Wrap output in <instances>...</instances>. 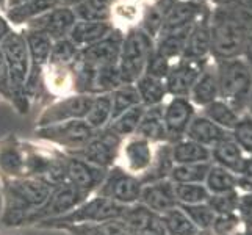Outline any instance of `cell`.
Here are the masks:
<instances>
[{
  "mask_svg": "<svg viewBox=\"0 0 252 235\" xmlns=\"http://www.w3.org/2000/svg\"><path fill=\"white\" fill-rule=\"evenodd\" d=\"M108 169L85 162L75 155L67 154L66 160V182L80 190L86 196H93L107 176Z\"/></svg>",
  "mask_w": 252,
  "mask_h": 235,
  "instance_id": "obj_18",
  "label": "cell"
},
{
  "mask_svg": "<svg viewBox=\"0 0 252 235\" xmlns=\"http://www.w3.org/2000/svg\"><path fill=\"white\" fill-rule=\"evenodd\" d=\"M189 30H191V27L185 29V30L160 34L157 41H155V52H158L161 57L169 60L171 63L177 62V60L184 55Z\"/></svg>",
  "mask_w": 252,
  "mask_h": 235,
  "instance_id": "obj_35",
  "label": "cell"
},
{
  "mask_svg": "<svg viewBox=\"0 0 252 235\" xmlns=\"http://www.w3.org/2000/svg\"><path fill=\"white\" fill-rule=\"evenodd\" d=\"M75 21H77V17L71 6L58 5L54 10H49L47 13L29 21L25 24V29L46 34L52 41H58V39L67 38V34L71 32Z\"/></svg>",
  "mask_w": 252,
  "mask_h": 235,
  "instance_id": "obj_17",
  "label": "cell"
},
{
  "mask_svg": "<svg viewBox=\"0 0 252 235\" xmlns=\"http://www.w3.org/2000/svg\"><path fill=\"white\" fill-rule=\"evenodd\" d=\"M171 62L166 60L164 57H161L158 52H154L151 54L149 60H147V65H146V69H144V74L146 75H151V77H155V78H160V80H164L171 69Z\"/></svg>",
  "mask_w": 252,
  "mask_h": 235,
  "instance_id": "obj_51",
  "label": "cell"
},
{
  "mask_svg": "<svg viewBox=\"0 0 252 235\" xmlns=\"http://www.w3.org/2000/svg\"><path fill=\"white\" fill-rule=\"evenodd\" d=\"M210 167L212 162L174 165L169 174V180L172 184H204Z\"/></svg>",
  "mask_w": 252,
  "mask_h": 235,
  "instance_id": "obj_40",
  "label": "cell"
},
{
  "mask_svg": "<svg viewBox=\"0 0 252 235\" xmlns=\"http://www.w3.org/2000/svg\"><path fill=\"white\" fill-rule=\"evenodd\" d=\"M166 235H197L199 229L191 223L187 213L177 205L176 208L160 215Z\"/></svg>",
  "mask_w": 252,
  "mask_h": 235,
  "instance_id": "obj_42",
  "label": "cell"
},
{
  "mask_svg": "<svg viewBox=\"0 0 252 235\" xmlns=\"http://www.w3.org/2000/svg\"><path fill=\"white\" fill-rule=\"evenodd\" d=\"M0 99L11 102V88H10V75L3 57V52L0 49Z\"/></svg>",
  "mask_w": 252,
  "mask_h": 235,
  "instance_id": "obj_53",
  "label": "cell"
},
{
  "mask_svg": "<svg viewBox=\"0 0 252 235\" xmlns=\"http://www.w3.org/2000/svg\"><path fill=\"white\" fill-rule=\"evenodd\" d=\"M144 110L146 107L144 105H136L133 108H130L127 111H124L123 115H119L118 118H115L108 124V127L115 132L116 135H119L121 138H128L136 134V129L141 123V118L144 115Z\"/></svg>",
  "mask_w": 252,
  "mask_h": 235,
  "instance_id": "obj_43",
  "label": "cell"
},
{
  "mask_svg": "<svg viewBox=\"0 0 252 235\" xmlns=\"http://www.w3.org/2000/svg\"><path fill=\"white\" fill-rule=\"evenodd\" d=\"M163 105L149 107L144 110V115L141 118V123L138 126L135 135H140L154 144L168 143L166 129H164V123H163Z\"/></svg>",
  "mask_w": 252,
  "mask_h": 235,
  "instance_id": "obj_29",
  "label": "cell"
},
{
  "mask_svg": "<svg viewBox=\"0 0 252 235\" xmlns=\"http://www.w3.org/2000/svg\"><path fill=\"white\" fill-rule=\"evenodd\" d=\"M121 220L126 223L130 235H166L161 216L141 204L128 205Z\"/></svg>",
  "mask_w": 252,
  "mask_h": 235,
  "instance_id": "obj_22",
  "label": "cell"
},
{
  "mask_svg": "<svg viewBox=\"0 0 252 235\" xmlns=\"http://www.w3.org/2000/svg\"><path fill=\"white\" fill-rule=\"evenodd\" d=\"M252 33V0H235L210 13V54L216 62L238 58Z\"/></svg>",
  "mask_w": 252,
  "mask_h": 235,
  "instance_id": "obj_1",
  "label": "cell"
},
{
  "mask_svg": "<svg viewBox=\"0 0 252 235\" xmlns=\"http://www.w3.org/2000/svg\"><path fill=\"white\" fill-rule=\"evenodd\" d=\"M238 190L241 193H252V157H246L238 172Z\"/></svg>",
  "mask_w": 252,
  "mask_h": 235,
  "instance_id": "obj_52",
  "label": "cell"
},
{
  "mask_svg": "<svg viewBox=\"0 0 252 235\" xmlns=\"http://www.w3.org/2000/svg\"><path fill=\"white\" fill-rule=\"evenodd\" d=\"M138 204L144 205L146 208H149V210L158 215L172 210V208L179 205L176 199V191H174V184L169 179H166L143 185Z\"/></svg>",
  "mask_w": 252,
  "mask_h": 235,
  "instance_id": "obj_21",
  "label": "cell"
},
{
  "mask_svg": "<svg viewBox=\"0 0 252 235\" xmlns=\"http://www.w3.org/2000/svg\"><path fill=\"white\" fill-rule=\"evenodd\" d=\"M241 235H252V223H245V228H243Z\"/></svg>",
  "mask_w": 252,
  "mask_h": 235,
  "instance_id": "obj_58",
  "label": "cell"
},
{
  "mask_svg": "<svg viewBox=\"0 0 252 235\" xmlns=\"http://www.w3.org/2000/svg\"><path fill=\"white\" fill-rule=\"evenodd\" d=\"M248 110H249V115L252 116V91H251V98H249V105H248Z\"/></svg>",
  "mask_w": 252,
  "mask_h": 235,
  "instance_id": "obj_61",
  "label": "cell"
},
{
  "mask_svg": "<svg viewBox=\"0 0 252 235\" xmlns=\"http://www.w3.org/2000/svg\"><path fill=\"white\" fill-rule=\"evenodd\" d=\"M95 132L97 130H94L85 119H74L46 127H36L34 140L44 141L64 151L66 154H71L88 144Z\"/></svg>",
  "mask_w": 252,
  "mask_h": 235,
  "instance_id": "obj_7",
  "label": "cell"
},
{
  "mask_svg": "<svg viewBox=\"0 0 252 235\" xmlns=\"http://www.w3.org/2000/svg\"><path fill=\"white\" fill-rule=\"evenodd\" d=\"M52 187L38 177H17L0 180L2 212L0 224L6 229L24 228L29 216L38 210L49 198Z\"/></svg>",
  "mask_w": 252,
  "mask_h": 235,
  "instance_id": "obj_2",
  "label": "cell"
},
{
  "mask_svg": "<svg viewBox=\"0 0 252 235\" xmlns=\"http://www.w3.org/2000/svg\"><path fill=\"white\" fill-rule=\"evenodd\" d=\"M172 167H174V162H172L171 143H158V144H155V155H154V162L151 165V168L140 180L143 182V185L152 184V182H158V180H166L169 179Z\"/></svg>",
  "mask_w": 252,
  "mask_h": 235,
  "instance_id": "obj_32",
  "label": "cell"
},
{
  "mask_svg": "<svg viewBox=\"0 0 252 235\" xmlns=\"http://www.w3.org/2000/svg\"><path fill=\"white\" fill-rule=\"evenodd\" d=\"M202 115L207 116L210 121H213L215 124H218L220 127L229 130V132H232V130L237 127L238 121L241 118L240 113H237L221 99H216L215 102L205 105Z\"/></svg>",
  "mask_w": 252,
  "mask_h": 235,
  "instance_id": "obj_39",
  "label": "cell"
},
{
  "mask_svg": "<svg viewBox=\"0 0 252 235\" xmlns=\"http://www.w3.org/2000/svg\"><path fill=\"white\" fill-rule=\"evenodd\" d=\"M207 13L210 11H208V8L202 2H197V0H177L166 14V19L163 22L160 34L193 27Z\"/></svg>",
  "mask_w": 252,
  "mask_h": 235,
  "instance_id": "obj_20",
  "label": "cell"
},
{
  "mask_svg": "<svg viewBox=\"0 0 252 235\" xmlns=\"http://www.w3.org/2000/svg\"><path fill=\"white\" fill-rule=\"evenodd\" d=\"M213 2H215L216 5L222 6V5H229V3H232V2H235V0H213Z\"/></svg>",
  "mask_w": 252,
  "mask_h": 235,
  "instance_id": "obj_60",
  "label": "cell"
},
{
  "mask_svg": "<svg viewBox=\"0 0 252 235\" xmlns=\"http://www.w3.org/2000/svg\"><path fill=\"white\" fill-rule=\"evenodd\" d=\"M204 185L210 195L229 193V191L238 190V176L229 169L212 163L210 169L207 172V177L204 180Z\"/></svg>",
  "mask_w": 252,
  "mask_h": 235,
  "instance_id": "obj_37",
  "label": "cell"
},
{
  "mask_svg": "<svg viewBox=\"0 0 252 235\" xmlns=\"http://www.w3.org/2000/svg\"><path fill=\"white\" fill-rule=\"evenodd\" d=\"M210 54V13L204 14L189 30L184 55L180 58L207 60Z\"/></svg>",
  "mask_w": 252,
  "mask_h": 235,
  "instance_id": "obj_25",
  "label": "cell"
},
{
  "mask_svg": "<svg viewBox=\"0 0 252 235\" xmlns=\"http://www.w3.org/2000/svg\"><path fill=\"white\" fill-rule=\"evenodd\" d=\"M238 213L245 223H252V193H241Z\"/></svg>",
  "mask_w": 252,
  "mask_h": 235,
  "instance_id": "obj_54",
  "label": "cell"
},
{
  "mask_svg": "<svg viewBox=\"0 0 252 235\" xmlns=\"http://www.w3.org/2000/svg\"><path fill=\"white\" fill-rule=\"evenodd\" d=\"M111 96V121L123 115L124 111L140 105V94L136 91L135 83H123L110 93ZM110 121V123H111Z\"/></svg>",
  "mask_w": 252,
  "mask_h": 235,
  "instance_id": "obj_38",
  "label": "cell"
},
{
  "mask_svg": "<svg viewBox=\"0 0 252 235\" xmlns=\"http://www.w3.org/2000/svg\"><path fill=\"white\" fill-rule=\"evenodd\" d=\"M85 121L94 130H100L110 124V121H111V96H110V93L94 96L91 105H90V110L85 116Z\"/></svg>",
  "mask_w": 252,
  "mask_h": 235,
  "instance_id": "obj_41",
  "label": "cell"
},
{
  "mask_svg": "<svg viewBox=\"0 0 252 235\" xmlns=\"http://www.w3.org/2000/svg\"><path fill=\"white\" fill-rule=\"evenodd\" d=\"M135 86L138 94H140L141 105H144L146 108L163 105L168 98L166 85H164V80H160V78L143 74L135 82Z\"/></svg>",
  "mask_w": 252,
  "mask_h": 235,
  "instance_id": "obj_33",
  "label": "cell"
},
{
  "mask_svg": "<svg viewBox=\"0 0 252 235\" xmlns=\"http://www.w3.org/2000/svg\"><path fill=\"white\" fill-rule=\"evenodd\" d=\"M232 138L246 157H252V116L241 115L237 127L232 130Z\"/></svg>",
  "mask_w": 252,
  "mask_h": 235,
  "instance_id": "obj_48",
  "label": "cell"
},
{
  "mask_svg": "<svg viewBox=\"0 0 252 235\" xmlns=\"http://www.w3.org/2000/svg\"><path fill=\"white\" fill-rule=\"evenodd\" d=\"M241 201V191H229V193L221 195H210L207 199V204L215 212V215H225V213H235L240 210Z\"/></svg>",
  "mask_w": 252,
  "mask_h": 235,
  "instance_id": "obj_45",
  "label": "cell"
},
{
  "mask_svg": "<svg viewBox=\"0 0 252 235\" xmlns=\"http://www.w3.org/2000/svg\"><path fill=\"white\" fill-rule=\"evenodd\" d=\"M123 39H124V30L115 27L103 39L80 49L77 58L93 67L118 66Z\"/></svg>",
  "mask_w": 252,
  "mask_h": 235,
  "instance_id": "obj_15",
  "label": "cell"
},
{
  "mask_svg": "<svg viewBox=\"0 0 252 235\" xmlns=\"http://www.w3.org/2000/svg\"><path fill=\"white\" fill-rule=\"evenodd\" d=\"M154 49L155 39L138 25L124 32V39L118 62L123 83H135L144 74L147 60H149Z\"/></svg>",
  "mask_w": 252,
  "mask_h": 235,
  "instance_id": "obj_6",
  "label": "cell"
},
{
  "mask_svg": "<svg viewBox=\"0 0 252 235\" xmlns=\"http://www.w3.org/2000/svg\"><path fill=\"white\" fill-rule=\"evenodd\" d=\"M185 136L208 147V149H212V147L218 146L220 143L232 138V132L220 127L218 124H215L213 121H210L207 116L197 115L196 113V116L191 121Z\"/></svg>",
  "mask_w": 252,
  "mask_h": 235,
  "instance_id": "obj_24",
  "label": "cell"
},
{
  "mask_svg": "<svg viewBox=\"0 0 252 235\" xmlns=\"http://www.w3.org/2000/svg\"><path fill=\"white\" fill-rule=\"evenodd\" d=\"M86 198H90V196L82 193L80 190H77L74 185L69 184V182L55 185L52 188L49 198L46 199V202L27 218L24 228H34V226L42 221L60 218V216L69 213L72 208L82 204Z\"/></svg>",
  "mask_w": 252,
  "mask_h": 235,
  "instance_id": "obj_9",
  "label": "cell"
},
{
  "mask_svg": "<svg viewBox=\"0 0 252 235\" xmlns=\"http://www.w3.org/2000/svg\"><path fill=\"white\" fill-rule=\"evenodd\" d=\"M196 116V107L188 98H171L163 105V123L166 129L168 143L185 138L191 121Z\"/></svg>",
  "mask_w": 252,
  "mask_h": 235,
  "instance_id": "obj_16",
  "label": "cell"
},
{
  "mask_svg": "<svg viewBox=\"0 0 252 235\" xmlns=\"http://www.w3.org/2000/svg\"><path fill=\"white\" fill-rule=\"evenodd\" d=\"M174 191L179 205L204 204L210 198L204 184H174Z\"/></svg>",
  "mask_w": 252,
  "mask_h": 235,
  "instance_id": "obj_44",
  "label": "cell"
},
{
  "mask_svg": "<svg viewBox=\"0 0 252 235\" xmlns=\"http://www.w3.org/2000/svg\"><path fill=\"white\" fill-rule=\"evenodd\" d=\"M5 2H6V0H0V6H3V5H5Z\"/></svg>",
  "mask_w": 252,
  "mask_h": 235,
  "instance_id": "obj_62",
  "label": "cell"
},
{
  "mask_svg": "<svg viewBox=\"0 0 252 235\" xmlns=\"http://www.w3.org/2000/svg\"><path fill=\"white\" fill-rule=\"evenodd\" d=\"M80 2H83V0H60V3H62L63 6H71V8L77 3H80Z\"/></svg>",
  "mask_w": 252,
  "mask_h": 235,
  "instance_id": "obj_57",
  "label": "cell"
},
{
  "mask_svg": "<svg viewBox=\"0 0 252 235\" xmlns=\"http://www.w3.org/2000/svg\"><path fill=\"white\" fill-rule=\"evenodd\" d=\"M42 91L55 99L74 94V71L72 65H52L47 63L42 74Z\"/></svg>",
  "mask_w": 252,
  "mask_h": 235,
  "instance_id": "obj_23",
  "label": "cell"
},
{
  "mask_svg": "<svg viewBox=\"0 0 252 235\" xmlns=\"http://www.w3.org/2000/svg\"><path fill=\"white\" fill-rule=\"evenodd\" d=\"M93 98L94 96L90 94L74 93L64 96V98L55 99L47 107L41 110L39 116L36 118V127H46L74 119H85L93 102Z\"/></svg>",
  "mask_w": 252,
  "mask_h": 235,
  "instance_id": "obj_12",
  "label": "cell"
},
{
  "mask_svg": "<svg viewBox=\"0 0 252 235\" xmlns=\"http://www.w3.org/2000/svg\"><path fill=\"white\" fill-rule=\"evenodd\" d=\"M243 54H245V57H246L245 62L248 63V66L252 71V33L249 34V38L246 41V46H245V50H243Z\"/></svg>",
  "mask_w": 252,
  "mask_h": 235,
  "instance_id": "obj_56",
  "label": "cell"
},
{
  "mask_svg": "<svg viewBox=\"0 0 252 235\" xmlns=\"http://www.w3.org/2000/svg\"><path fill=\"white\" fill-rule=\"evenodd\" d=\"M154 143L140 135H132L128 138H124L123 143H121L116 157V165L119 168H123L126 172H130L141 179L149 171L154 162Z\"/></svg>",
  "mask_w": 252,
  "mask_h": 235,
  "instance_id": "obj_13",
  "label": "cell"
},
{
  "mask_svg": "<svg viewBox=\"0 0 252 235\" xmlns=\"http://www.w3.org/2000/svg\"><path fill=\"white\" fill-rule=\"evenodd\" d=\"M193 105L205 107L208 103L220 99V86H218V74H216V66L207 65L202 74L196 80L193 90L189 93V98Z\"/></svg>",
  "mask_w": 252,
  "mask_h": 235,
  "instance_id": "obj_27",
  "label": "cell"
},
{
  "mask_svg": "<svg viewBox=\"0 0 252 235\" xmlns=\"http://www.w3.org/2000/svg\"><path fill=\"white\" fill-rule=\"evenodd\" d=\"M115 27L116 25L111 21H105V22L75 21L71 32L67 34V38L71 39L79 49H83L86 46H91L94 42L103 39Z\"/></svg>",
  "mask_w": 252,
  "mask_h": 235,
  "instance_id": "obj_26",
  "label": "cell"
},
{
  "mask_svg": "<svg viewBox=\"0 0 252 235\" xmlns=\"http://www.w3.org/2000/svg\"><path fill=\"white\" fill-rule=\"evenodd\" d=\"M11 30H13L11 24L6 21V17L3 14H0V42H2L6 38V34L10 33Z\"/></svg>",
  "mask_w": 252,
  "mask_h": 235,
  "instance_id": "obj_55",
  "label": "cell"
},
{
  "mask_svg": "<svg viewBox=\"0 0 252 235\" xmlns=\"http://www.w3.org/2000/svg\"><path fill=\"white\" fill-rule=\"evenodd\" d=\"M199 231H210L216 215L207 202L194 205H179Z\"/></svg>",
  "mask_w": 252,
  "mask_h": 235,
  "instance_id": "obj_46",
  "label": "cell"
},
{
  "mask_svg": "<svg viewBox=\"0 0 252 235\" xmlns=\"http://www.w3.org/2000/svg\"><path fill=\"white\" fill-rule=\"evenodd\" d=\"M220 99L237 113L248 110L252 91V71L245 60L232 58L216 63Z\"/></svg>",
  "mask_w": 252,
  "mask_h": 235,
  "instance_id": "obj_4",
  "label": "cell"
},
{
  "mask_svg": "<svg viewBox=\"0 0 252 235\" xmlns=\"http://www.w3.org/2000/svg\"><path fill=\"white\" fill-rule=\"evenodd\" d=\"M208 65L207 60L179 58L171 65V69L164 78L168 96L171 98H189V93L204 67Z\"/></svg>",
  "mask_w": 252,
  "mask_h": 235,
  "instance_id": "obj_14",
  "label": "cell"
},
{
  "mask_svg": "<svg viewBox=\"0 0 252 235\" xmlns=\"http://www.w3.org/2000/svg\"><path fill=\"white\" fill-rule=\"evenodd\" d=\"M79 47L69 38H63L54 41L49 57V63L52 65H72L75 62L77 55H79Z\"/></svg>",
  "mask_w": 252,
  "mask_h": 235,
  "instance_id": "obj_47",
  "label": "cell"
},
{
  "mask_svg": "<svg viewBox=\"0 0 252 235\" xmlns=\"http://www.w3.org/2000/svg\"><path fill=\"white\" fill-rule=\"evenodd\" d=\"M25 177V140L16 134L0 138V180Z\"/></svg>",
  "mask_w": 252,
  "mask_h": 235,
  "instance_id": "obj_19",
  "label": "cell"
},
{
  "mask_svg": "<svg viewBox=\"0 0 252 235\" xmlns=\"http://www.w3.org/2000/svg\"><path fill=\"white\" fill-rule=\"evenodd\" d=\"M60 232L67 235H130L123 220H110L93 224H74L60 228Z\"/></svg>",
  "mask_w": 252,
  "mask_h": 235,
  "instance_id": "obj_34",
  "label": "cell"
},
{
  "mask_svg": "<svg viewBox=\"0 0 252 235\" xmlns=\"http://www.w3.org/2000/svg\"><path fill=\"white\" fill-rule=\"evenodd\" d=\"M243 226H245V221H243L238 212L225 213V215H216L210 231L216 235H235L243 229Z\"/></svg>",
  "mask_w": 252,
  "mask_h": 235,
  "instance_id": "obj_49",
  "label": "cell"
},
{
  "mask_svg": "<svg viewBox=\"0 0 252 235\" xmlns=\"http://www.w3.org/2000/svg\"><path fill=\"white\" fill-rule=\"evenodd\" d=\"M210 151H212V163L229 169L238 176L243 163L246 160V154L233 141V138H229V140L220 143L218 146L212 147Z\"/></svg>",
  "mask_w": 252,
  "mask_h": 235,
  "instance_id": "obj_31",
  "label": "cell"
},
{
  "mask_svg": "<svg viewBox=\"0 0 252 235\" xmlns=\"http://www.w3.org/2000/svg\"><path fill=\"white\" fill-rule=\"evenodd\" d=\"M143 190V182L140 177L126 172L123 168L115 165L107 171V176L94 195L107 198L110 201L121 204L124 207L138 204Z\"/></svg>",
  "mask_w": 252,
  "mask_h": 235,
  "instance_id": "obj_10",
  "label": "cell"
},
{
  "mask_svg": "<svg viewBox=\"0 0 252 235\" xmlns=\"http://www.w3.org/2000/svg\"><path fill=\"white\" fill-rule=\"evenodd\" d=\"M124 205L116 204L107 198H102L97 195H93L86 198L82 204H79L71 212L60 216L55 220L42 221L34 226V229H44V231H58L64 226L74 224H93V223H103L110 220H121L126 213Z\"/></svg>",
  "mask_w": 252,
  "mask_h": 235,
  "instance_id": "obj_5",
  "label": "cell"
},
{
  "mask_svg": "<svg viewBox=\"0 0 252 235\" xmlns=\"http://www.w3.org/2000/svg\"><path fill=\"white\" fill-rule=\"evenodd\" d=\"M171 152H172L174 165L212 162V151L202 144L189 140L187 136L176 143H171Z\"/></svg>",
  "mask_w": 252,
  "mask_h": 235,
  "instance_id": "obj_30",
  "label": "cell"
},
{
  "mask_svg": "<svg viewBox=\"0 0 252 235\" xmlns=\"http://www.w3.org/2000/svg\"><path fill=\"white\" fill-rule=\"evenodd\" d=\"M22 34L25 41H27L29 60H30V69H29V78H27V85H25V91H27L29 101L33 103L34 101H38V98L42 93V74H44V69L49 63L54 41L49 36H46V34L30 29H24Z\"/></svg>",
  "mask_w": 252,
  "mask_h": 235,
  "instance_id": "obj_8",
  "label": "cell"
},
{
  "mask_svg": "<svg viewBox=\"0 0 252 235\" xmlns=\"http://www.w3.org/2000/svg\"><path fill=\"white\" fill-rule=\"evenodd\" d=\"M118 0H83L72 6L77 21H111L113 6Z\"/></svg>",
  "mask_w": 252,
  "mask_h": 235,
  "instance_id": "obj_36",
  "label": "cell"
},
{
  "mask_svg": "<svg viewBox=\"0 0 252 235\" xmlns=\"http://www.w3.org/2000/svg\"><path fill=\"white\" fill-rule=\"evenodd\" d=\"M0 49L3 52L8 75H10V88H11V105L19 115H27L32 108V102L27 98L25 85L29 78L30 60L29 49L22 32L11 30L6 38L0 42Z\"/></svg>",
  "mask_w": 252,
  "mask_h": 235,
  "instance_id": "obj_3",
  "label": "cell"
},
{
  "mask_svg": "<svg viewBox=\"0 0 252 235\" xmlns=\"http://www.w3.org/2000/svg\"><path fill=\"white\" fill-rule=\"evenodd\" d=\"M141 16L138 6L132 2H127V0H118L113 6L111 11V22L115 24V21H119L123 24H130V22H140Z\"/></svg>",
  "mask_w": 252,
  "mask_h": 235,
  "instance_id": "obj_50",
  "label": "cell"
},
{
  "mask_svg": "<svg viewBox=\"0 0 252 235\" xmlns=\"http://www.w3.org/2000/svg\"><path fill=\"white\" fill-rule=\"evenodd\" d=\"M22 2H25V0H6L5 5H6V8H11V6H16V5L22 3Z\"/></svg>",
  "mask_w": 252,
  "mask_h": 235,
  "instance_id": "obj_59",
  "label": "cell"
},
{
  "mask_svg": "<svg viewBox=\"0 0 252 235\" xmlns=\"http://www.w3.org/2000/svg\"><path fill=\"white\" fill-rule=\"evenodd\" d=\"M123 143V138L116 135L107 126L94 134L88 144H85L82 149L71 152V155L79 157V159L95 165L102 169H110L116 165L118 151Z\"/></svg>",
  "mask_w": 252,
  "mask_h": 235,
  "instance_id": "obj_11",
  "label": "cell"
},
{
  "mask_svg": "<svg viewBox=\"0 0 252 235\" xmlns=\"http://www.w3.org/2000/svg\"><path fill=\"white\" fill-rule=\"evenodd\" d=\"M58 5H62L60 0H25L16 6L6 8L5 17L13 25H24L49 10H54Z\"/></svg>",
  "mask_w": 252,
  "mask_h": 235,
  "instance_id": "obj_28",
  "label": "cell"
}]
</instances>
